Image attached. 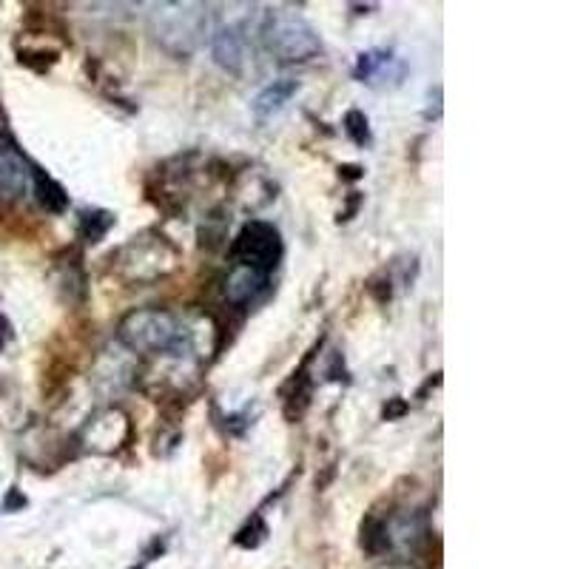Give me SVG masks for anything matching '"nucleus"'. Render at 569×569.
<instances>
[{"instance_id":"nucleus-14","label":"nucleus","mask_w":569,"mask_h":569,"mask_svg":"<svg viewBox=\"0 0 569 569\" xmlns=\"http://www.w3.org/2000/svg\"><path fill=\"white\" fill-rule=\"evenodd\" d=\"M265 535H268V527L262 524V518H254V521H248V527H242L237 535V544L239 547H245V550H254L259 547L262 541H265Z\"/></svg>"},{"instance_id":"nucleus-2","label":"nucleus","mask_w":569,"mask_h":569,"mask_svg":"<svg viewBox=\"0 0 569 569\" xmlns=\"http://www.w3.org/2000/svg\"><path fill=\"white\" fill-rule=\"evenodd\" d=\"M262 37H265V46L279 60L299 63V60H311L322 52V43L311 29V23L288 9L268 12V18L262 23Z\"/></svg>"},{"instance_id":"nucleus-17","label":"nucleus","mask_w":569,"mask_h":569,"mask_svg":"<svg viewBox=\"0 0 569 569\" xmlns=\"http://www.w3.org/2000/svg\"><path fill=\"white\" fill-rule=\"evenodd\" d=\"M390 569H404V567H390Z\"/></svg>"},{"instance_id":"nucleus-11","label":"nucleus","mask_w":569,"mask_h":569,"mask_svg":"<svg viewBox=\"0 0 569 569\" xmlns=\"http://www.w3.org/2000/svg\"><path fill=\"white\" fill-rule=\"evenodd\" d=\"M114 225V217L109 211H83L80 217V234L86 242H100L109 234V228Z\"/></svg>"},{"instance_id":"nucleus-5","label":"nucleus","mask_w":569,"mask_h":569,"mask_svg":"<svg viewBox=\"0 0 569 569\" xmlns=\"http://www.w3.org/2000/svg\"><path fill=\"white\" fill-rule=\"evenodd\" d=\"M356 80L362 83H370V86H399L407 74V66H404L402 57H396L387 49H370V52H362L356 57Z\"/></svg>"},{"instance_id":"nucleus-8","label":"nucleus","mask_w":569,"mask_h":569,"mask_svg":"<svg viewBox=\"0 0 569 569\" xmlns=\"http://www.w3.org/2000/svg\"><path fill=\"white\" fill-rule=\"evenodd\" d=\"M265 288H268V274H259V271H251V268L237 265V268L231 271V276H228L225 294H228L231 302H237V305H248V302H254Z\"/></svg>"},{"instance_id":"nucleus-7","label":"nucleus","mask_w":569,"mask_h":569,"mask_svg":"<svg viewBox=\"0 0 569 569\" xmlns=\"http://www.w3.org/2000/svg\"><path fill=\"white\" fill-rule=\"evenodd\" d=\"M211 49L222 69L239 74L245 66V35L239 26H222L211 37Z\"/></svg>"},{"instance_id":"nucleus-6","label":"nucleus","mask_w":569,"mask_h":569,"mask_svg":"<svg viewBox=\"0 0 569 569\" xmlns=\"http://www.w3.org/2000/svg\"><path fill=\"white\" fill-rule=\"evenodd\" d=\"M32 171L18 151L6 143H0V197L3 200H18L26 191Z\"/></svg>"},{"instance_id":"nucleus-9","label":"nucleus","mask_w":569,"mask_h":569,"mask_svg":"<svg viewBox=\"0 0 569 569\" xmlns=\"http://www.w3.org/2000/svg\"><path fill=\"white\" fill-rule=\"evenodd\" d=\"M296 80H274L271 86H265L262 92L257 94V100H254V114H257V120H268V117H274L276 111L282 109L291 97L296 94Z\"/></svg>"},{"instance_id":"nucleus-1","label":"nucleus","mask_w":569,"mask_h":569,"mask_svg":"<svg viewBox=\"0 0 569 569\" xmlns=\"http://www.w3.org/2000/svg\"><path fill=\"white\" fill-rule=\"evenodd\" d=\"M120 342L137 353H168L185 356L191 350V331L174 313L160 308L129 313L120 322Z\"/></svg>"},{"instance_id":"nucleus-10","label":"nucleus","mask_w":569,"mask_h":569,"mask_svg":"<svg viewBox=\"0 0 569 569\" xmlns=\"http://www.w3.org/2000/svg\"><path fill=\"white\" fill-rule=\"evenodd\" d=\"M32 180H35L37 202H40L46 211H52V214H63L66 205H69V194L63 191V185L52 180V177H49L46 171H40V168H32Z\"/></svg>"},{"instance_id":"nucleus-16","label":"nucleus","mask_w":569,"mask_h":569,"mask_svg":"<svg viewBox=\"0 0 569 569\" xmlns=\"http://www.w3.org/2000/svg\"><path fill=\"white\" fill-rule=\"evenodd\" d=\"M399 413H404V402H396L390 410H385L387 419H393V416H399Z\"/></svg>"},{"instance_id":"nucleus-12","label":"nucleus","mask_w":569,"mask_h":569,"mask_svg":"<svg viewBox=\"0 0 569 569\" xmlns=\"http://www.w3.org/2000/svg\"><path fill=\"white\" fill-rule=\"evenodd\" d=\"M362 547L373 555L390 550V535H387V524L379 518H368L362 527Z\"/></svg>"},{"instance_id":"nucleus-4","label":"nucleus","mask_w":569,"mask_h":569,"mask_svg":"<svg viewBox=\"0 0 569 569\" xmlns=\"http://www.w3.org/2000/svg\"><path fill=\"white\" fill-rule=\"evenodd\" d=\"M231 254L237 259V265L242 268H251V271H259V274H268L276 268V262L282 257V239H279V231L268 222H248L239 237L234 239V248Z\"/></svg>"},{"instance_id":"nucleus-3","label":"nucleus","mask_w":569,"mask_h":569,"mask_svg":"<svg viewBox=\"0 0 569 569\" xmlns=\"http://www.w3.org/2000/svg\"><path fill=\"white\" fill-rule=\"evenodd\" d=\"M205 12L197 3H163L151 15L154 37L177 55H188L205 35Z\"/></svg>"},{"instance_id":"nucleus-15","label":"nucleus","mask_w":569,"mask_h":569,"mask_svg":"<svg viewBox=\"0 0 569 569\" xmlns=\"http://www.w3.org/2000/svg\"><path fill=\"white\" fill-rule=\"evenodd\" d=\"M339 171H345V177H350V180L362 177V168H356V166H345V168H339Z\"/></svg>"},{"instance_id":"nucleus-13","label":"nucleus","mask_w":569,"mask_h":569,"mask_svg":"<svg viewBox=\"0 0 569 569\" xmlns=\"http://www.w3.org/2000/svg\"><path fill=\"white\" fill-rule=\"evenodd\" d=\"M345 131H348V137L356 143V146H370V123L362 111L356 109L348 111V117H345Z\"/></svg>"}]
</instances>
